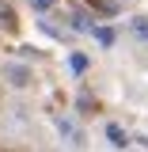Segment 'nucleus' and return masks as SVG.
Here are the masks:
<instances>
[{
    "label": "nucleus",
    "mask_w": 148,
    "mask_h": 152,
    "mask_svg": "<svg viewBox=\"0 0 148 152\" xmlns=\"http://www.w3.org/2000/svg\"><path fill=\"white\" fill-rule=\"evenodd\" d=\"M129 34L137 38V42H148V19H144V15L129 19Z\"/></svg>",
    "instance_id": "1"
},
{
    "label": "nucleus",
    "mask_w": 148,
    "mask_h": 152,
    "mask_svg": "<svg viewBox=\"0 0 148 152\" xmlns=\"http://www.w3.org/2000/svg\"><path fill=\"white\" fill-rule=\"evenodd\" d=\"M57 133H61L69 145H80V133H76V126L69 122V118H61V122H57Z\"/></svg>",
    "instance_id": "2"
},
{
    "label": "nucleus",
    "mask_w": 148,
    "mask_h": 152,
    "mask_svg": "<svg viewBox=\"0 0 148 152\" xmlns=\"http://www.w3.org/2000/svg\"><path fill=\"white\" fill-rule=\"evenodd\" d=\"M8 80H12V84H19V88H23V84L31 80V72H23V65H8Z\"/></svg>",
    "instance_id": "3"
},
{
    "label": "nucleus",
    "mask_w": 148,
    "mask_h": 152,
    "mask_svg": "<svg viewBox=\"0 0 148 152\" xmlns=\"http://www.w3.org/2000/svg\"><path fill=\"white\" fill-rule=\"evenodd\" d=\"M69 65H72V72H87V57H84V53H72Z\"/></svg>",
    "instance_id": "4"
},
{
    "label": "nucleus",
    "mask_w": 148,
    "mask_h": 152,
    "mask_svg": "<svg viewBox=\"0 0 148 152\" xmlns=\"http://www.w3.org/2000/svg\"><path fill=\"white\" fill-rule=\"evenodd\" d=\"M95 38H99L103 46H114V31H110V27H99V31H95Z\"/></svg>",
    "instance_id": "5"
},
{
    "label": "nucleus",
    "mask_w": 148,
    "mask_h": 152,
    "mask_svg": "<svg viewBox=\"0 0 148 152\" xmlns=\"http://www.w3.org/2000/svg\"><path fill=\"white\" fill-rule=\"evenodd\" d=\"M31 8H34V12H50V8H53V0H31Z\"/></svg>",
    "instance_id": "6"
},
{
    "label": "nucleus",
    "mask_w": 148,
    "mask_h": 152,
    "mask_svg": "<svg viewBox=\"0 0 148 152\" xmlns=\"http://www.w3.org/2000/svg\"><path fill=\"white\" fill-rule=\"evenodd\" d=\"M0 19H4V23H12V15H8V4H0Z\"/></svg>",
    "instance_id": "7"
}]
</instances>
